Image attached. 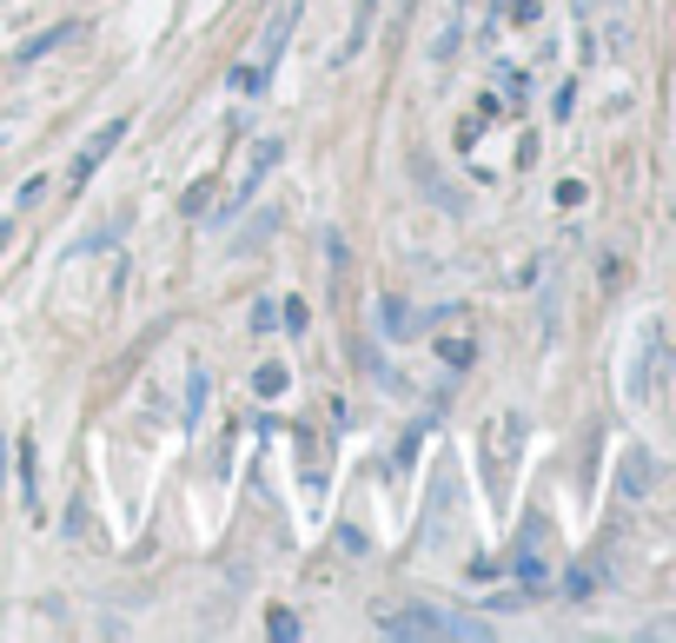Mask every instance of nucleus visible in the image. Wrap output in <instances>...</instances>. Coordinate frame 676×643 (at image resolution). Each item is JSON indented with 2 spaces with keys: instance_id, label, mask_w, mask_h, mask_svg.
<instances>
[{
  "instance_id": "1",
  "label": "nucleus",
  "mask_w": 676,
  "mask_h": 643,
  "mask_svg": "<svg viewBox=\"0 0 676 643\" xmlns=\"http://www.w3.org/2000/svg\"><path fill=\"white\" fill-rule=\"evenodd\" d=\"M391 636H484L478 617H445L438 604H411V610H385L378 617Z\"/></svg>"
},
{
  "instance_id": "2",
  "label": "nucleus",
  "mask_w": 676,
  "mask_h": 643,
  "mask_svg": "<svg viewBox=\"0 0 676 643\" xmlns=\"http://www.w3.org/2000/svg\"><path fill=\"white\" fill-rule=\"evenodd\" d=\"M120 139H126V120H107V126H100V133H94L87 146H80L73 173H67V180H73V193H80V186H87V180L100 173V159H113V146H120Z\"/></svg>"
},
{
  "instance_id": "3",
  "label": "nucleus",
  "mask_w": 676,
  "mask_h": 643,
  "mask_svg": "<svg viewBox=\"0 0 676 643\" xmlns=\"http://www.w3.org/2000/svg\"><path fill=\"white\" fill-rule=\"evenodd\" d=\"M292 27H299V0H286V8L273 14V27H266V47H259V60H252V66H259L266 80H273V66H279V53H286V40H292Z\"/></svg>"
},
{
  "instance_id": "4",
  "label": "nucleus",
  "mask_w": 676,
  "mask_h": 643,
  "mask_svg": "<svg viewBox=\"0 0 676 643\" xmlns=\"http://www.w3.org/2000/svg\"><path fill=\"white\" fill-rule=\"evenodd\" d=\"M279 153H286V146H279V139H266L259 153H252V159H245V186L232 193V206H239V199H252V193H259V180H266V173L279 167Z\"/></svg>"
},
{
  "instance_id": "5",
  "label": "nucleus",
  "mask_w": 676,
  "mask_h": 643,
  "mask_svg": "<svg viewBox=\"0 0 676 643\" xmlns=\"http://www.w3.org/2000/svg\"><path fill=\"white\" fill-rule=\"evenodd\" d=\"M518 438H524V412H504V418L491 425V458H497V464L518 458Z\"/></svg>"
},
{
  "instance_id": "6",
  "label": "nucleus",
  "mask_w": 676,
  "mask_h": 643,
  "mask_svg": "<svg viewBox=\"0 0 676 643\" xmlns=\"http://www.w3.org/2000/svg\"><path fill=\"white\" fill-rule=\"evenodd\" d=\"M617 492H624V498H650V451H630V458H624Z\"/></svg>"
},
{
  "instance_id": "7",
  "label": "nucleus",
  "mask_w": 676,
  "mask_h": 643,
  "mask_svg": "<svg viewBox=\"0 0 676 643\" xmlns=\"http://www.w3.org/2000/svg\"><path fill=\"white\" fill-rule=\"evenodd\" d=\"M286 385H292V372H286V365H279V359H266V365H259V372H252V398H279V391H286Z\"/></svg>"
},
{
  "instance_id": "8",
  "label": "nucleus",
  "mask_w": 676,
  "mask_h": 643,
  "mask_svg": "<svg viewBox=\"0 0 676 643\" xmlns=\"http://www.w3.org/2000/svg\"><path fill=\"white\" fill-rule=\"evenodd\" d=\"M67 34H73V21H67V27H47V34H34V40H27V47L14 53V60H21V66H34V60H40V53H53V47H60Z\"/></svg>"
},
{
  "instance_id": "9",
  "label": "nucleus",
  "mask_w": 676,
  "mask_h": 643,
  "mask_svg": "<svg viewBox=\"0 0 676 643\" xmlns=\"http://www.w3.org/2000/svg\"><path fill=\"white\" fill-rule=\"evenodd\" d=\"M438 359H445V365H471V359H478L471 332H445V339H438Z\"/></svg>"
},
{
  "instance_id": "10",
  "label": "nucleus",
  "mask_w": 676,
  "mask_h": 643,
  "mask_svg": "<svg viewBox=\"0 0 676 643\" xmlns=\"http://www.w3.org/2000/svg\"><path fill=\"white\" fill-rule=\"evenodd\" d=\"M21 492H27L34 518H40V464H34V445H21Z\"/></svg>"
},
{
  "instance_id": "11",
  "label": "nucleus",
  "mask_w": 676,
  "mask_h": 643,
  "mask_svg": "<svg viewBox=\"0 0 676 643\" xmlns=\"http://www.w3.org/2000/svg\"><path fill=\"white\" fill-rule=\"evenodd\" d=\"M232 94H266V73L252 66V60H245V66H232Z\"/></svg>"
},
{
  "instance_id": "12",
  "label": "nucleus",
  "mask_w": 676,
  "mask_h": 643,
  "mask_svg": "<svg viewBox=\"0 0 676 643\" xmlns=\"http://www.w3.org/2000/svg\"><path fill=\"white\" fill-rule=\"evenodd\" d=\"M273 326H279V305H273V299H259V305H252V332H259V339H266Z\"/></svg>"
},
{
  "instance_id": "13",
  "label": "nucleus",
  "mask_w": 676,
  "mask_h": 643,
  "mask_svg": "<svg viewBox=\"0 0 676 643\" xmlns=\"http://www.w3.org/2000/svg\"><path fill=\"white\" fill-rule=\"evenodd\" d=\"M372 14H378V0H359V34H352V40H346V60H352V53H359V40H365V27H372Z\"/></svg>"
},
{
  "instance_id": "14",
  "label": "nucleus",
  "mask_w": 676,
  "mask_h": 643,
  "mask_svg": "<svg viewBox=\"0 0 676 643\" xmlns=\"http://www.w3.org/2000/svg\"><path fill=\"white\" fill-rule=\"evenodd\" d=\"M385 326H391V332H411V312H405V299H385Z\"/></svg>"
},
{
  "instance_id": "15",
  "label": "nucleus",
  "mask_w": 676,
  "mask_h": 643,
  "mask_svg": "<svg viewBox=\"0 0 676 643\" xmlns=\"http://www.w3.org/2000/svg\"><path fill=\"white\" fill-rule=\"evenodd\" d=\"M273 636L292 643V636H299V617H292V610H273Z\"/></svg>"
},
{
  "instance_id": "16",
  "label": "nucleus",
  "mask_w": 676,
  "mask_h": 643,
  "mask_svg": "<svg viewBox=\"0 0 676 643\" xmlns=\"http://www.w3.org/2000/svg\"><path fill=\"white\" fill-rule=\"evenodd\" d=\"M206 206H213V180H200V186L186 193V213H206Z\"/></svg>"
},
{
  "instance_id": "17",
  "label": "nucleus",
  "mask_w": 676,
  "mask_h": 643,
  "mask_svg": "<svg viewBox=\"0 0 676 643\" xmlns=\"http://www.w3.org/2000/svg\"><path fill=\"white\" fill-rule=\"evenodd\" d=\"M8 239H14V219H0V253H8Z\"/></svg>"
},
{
  "instance_id": "18",
  "label": "nucleus",
  "mask_w": 676,
  "mask_h": 643,
  "mask_svg": "<svg viewBox=\"0 0 676 643\" xmlns=\"http://www.w3.org/2000/svg\"><path fill=\"white\" fill-rule=\"evenodd\" d=\"M0 471H8V438H0Z\"/></svg>"
}]
</instances>
